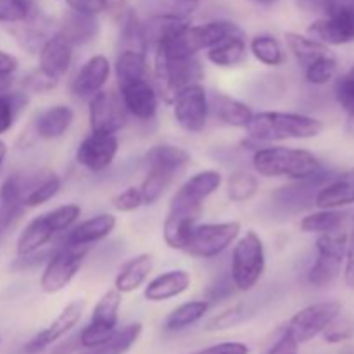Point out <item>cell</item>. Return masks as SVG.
Returning <instances> with one entry per match:
<instances>
[{"instance_id": "cell-1", "label": "cell", "mask_w": 354, "mask_h": 354, "mask_svg": "<svg viewBox=\"0 0 354 354\" xmlns=\"http://www.w3.org/2000/svg\"><path fill=\"white\" fill-rule=\"evenodd\" d=\"M252 168L265 178H287L292 182L322 175V162L308 149L265 145L252 154Z\"/></svg>"}, {"instance_id": "cell-2", "label": "cell", "mask_w": 354, "mask_h": 354, "mask_svg": "<svg viewBox=\"0 0 354 354\" xmlns=\"http://www.w3.org/2000/svg\"><path fill=\"white\" fill-rule=\"evenodd\" d=\"M245 130L249 138L256 144H273V142L315 138L322 133L324 124L320 120L308 114L261 111L252 116Z\"/></svg>"}, {"instance_id": "cell-3", "label": "cell", "mask_w": 354, "mask_h": 354, "mask_svg": "<svg viewBox=\"0 0 354 354\" xmlns=\"http://www.w3.org/2000/svg\"><path fill=\"white\" fill-rule=\"evenodd\" d=\"M203 78L204 68L197 55L173 57V55L154 50L152 83H154L156 92L162 102L173 104L180 90L194 85V83H201Z\"/></svg>"}, {"instance_id": "cell-4", "label": "cell", "mask_w": 354, "mask_h": 354, "mask_svg": "<svg viewBox=\"0 0 354 354\" xmlns=\"http://www.w3.org/2000/svg\"><path fill=\"white\" fill-rule=\"evenodd\" d=\"M266 268L265 242L258 232L248 230L239 235L232 251L230 277L239 292H249L261 280Z\"/></svg>"}, {"instance_id": "cell-5", "label": "cell", "mask_w": 354, "mask_h": 354, "mask_svg": "<svg viewBox=\"0 0 354 354\" xmlns=\"http://www.w3.org/2000/svg\"><path fill=\"white\" fill-rule=\"evenodd\" d=\"M86 245L61 244L45 261L40 277V289L45 294H57L73 282L88 254Z\"/></svg>"}, {"instance_id": "cell-6", "label": "cell", "mask_w": 354, "mask_h": 354, "mask_svg": "<svg viewBox=\"0 0 354 354\" xmlns=\"http://www.w3.org/2000/svg\"><path fill=\"white\" fill-rule=\"evenodd\" d=\"M242 225L239 221L197 223L194 227L185 252L199 259L218 258L239 239Z\"/></svg>"}, {"instance_id": "cell-7", "label": "cell", "mask_w": 354, "mask_h": 354, "mask_svg": "<svg viewBox=\"0 0 354 354\" xmlns=\"http://www.w3.org/2000/svg\"><path fill=\"white\" fill-rule=\"evenodd\" d=\"M123 294L116 289H111L100 296L92 311L90 322L78 334L80 344L83 349L97 348L106 342L116 332L120 322V310Z\"/></svg>"}, {"instance_id": "cell-8", "label": "cell", "mask_w": 354, "mask_h": 354, "mask_svg": "<svg viewBox=\"0 0 354 354\" xmlns=\"http://www.w3.org/2000/svg\"><path fill=\"white\" fill-rule=\"evenodd\" d=\"M203 209L204 207L201 204H192L173 194L162 223V239L169 249L185 251L194 227L203 216Z\"/></svg>"}, {"instance_id": "cell-9", "label": "cell", "mask_w": 354, "mask_h": 354, "mask_svg": "<svg viewBox=\"0 0 354 354\" xmlns=\"http://www.w3.org/2000/svg\"><path fill=\"white\" fill-rule=\"evenodd\" d=\"M308 35L327 47L354 41V0H337L328 16L318 17L308 26Z\"/></svg>"}, {"instance_id": "cell-10", "label": "cell", "mask_w": 354, "mask_h": 354, "mask_svg": "<svg viewBox=\"0 0 354 354\" xmlns=\"http://www.w3.org/2000/svg\"><path fill=\"white\" fill-rule=\"evenodd\" d=\"M171 106L176 124L187 133H201L207 127L211 107L203 83H194L180 90Z\"/></svg>"}, {"instance_id": "cell-11", "label": "cell", "mask_w": 354, "mask_h": 354, "mask_svg": "<svg viewBox=\"0 0 354 354\" xmlns=\"http://www.w3.org/2000/svg\"><path fill=\"white\" fill-rule=\"evenodd\" d=\"M341 310V303H335V301L310 304L297 311L286 327L299 344H304V342L313 341L315 337L324 334L328 325L337 320Z\"/></svg>"}, {"instance_id": "cell-12", "label": "cell", "mask_w": 354, "mask_h": 354, "mask_svg": "<svg viewBox=\"0 0 354 354\" xmlns=\"http://www.w3.org/2000/svg\"><path fill=\"white\" fill-rule=\"evenodd\" d=\"M90 130L118 133L127 127L128 111L124 107L120 92L100 90L88 99Z\"/></svg>"}, {"instance_id": "cell-13", "label": "cell", "mask_w": 354, "mask_h": 354, "mask_svg": "<svg viewBox=\"0 0 354 354\" xmlns=\"http://www.w3.org/2000/svg\"><path fill=\"white\" fill-rule=\"evenodd\" d=\"M120 151V140L116 133L90 131L76 149L75 159L80 166L92 173H100L109 168Z\"/></svg>"}, {"instance_id": "cell-14", "label": "cell", "mask_w": 354, "mask_h": 354, "mask_svg": "<svg viewBox=\"0 0 354 354\" xmlns=\"http://www.w3.org/2000/svg\"><path fill=\"white\" fill-rule=\"evenodd\" d=\"M120 95L123 99L128 114L140 121H151L159 107V95L151 76L135 78L120 83Z\"/></svg>"}, {"instance_id": "cell-15", "label": "cell", "mask_w": 354, "mask_h": 354, "mask_svg": "<svg viewBox=\"0 0 354 354\" xmlns=\"http://www.w3.org/2000/svg\"><path fill=\"white\" fill-rule=\"evenodd\" d=\"M83 310H85V301H80V299L71 301L68 306H64V310L55 317V320L52 322L48 327H45L44 330L35 334L33 337L24 344V353L26 354L41 353L44 349H47L48 346L57 342L59 339L68 335L69 332L78 325V322L82 320Z\"/></svg>"}, {"instance_id": "cell-16", "label": "cell", "mask_w": 354, "mask_h": 354, "mask_svg": "<svg viewBox=\"0 0 354 354\" xmlns=\"http://www.w3.org/2000/svg\"><path fill=\"white\" fill-rule=\"evenodd\" d=\"M35 180L37 176L31 178V176L21 175V173L7 176L3 180L2 187H0V234H3L23 213V209L26 207L24 197Z\"/></svg>"}, {"instance_id": "cell-17", "label": "cell", "mask_w": 354, "mask_h": 354, "mask_svg": "<svg viewBox=\"0 0 354 354\" xmlns=\"http://www.w3.org/2000/svg\"><path fill=\"white\" fill-rule=\"evenodd\" d=\"M111 66L109 59L102 54H95L90 59H86L71 80V92L80 99H90L104 86L107 85L111 76Z\"/></svg>"}, {"instance_id": "cell-18", "label": "cell", "mask_w": 354, "mask_h": 354, "mask_svg": "<svg viewBox=\"0 0 354 354\" xmlns=\"http://www.w3.org/2000/svg\"><path fill=\"white\" fill-rule=\"evenodd\" d=\"M73 45L62 33L48 35L47 40L41 44L38 54V69L54 78H61L68 73L73 62Z\"/></svg>"}, {"instance_id": "cell-19", "label": "cell", "mask_w": 354, "mask_h": 354, "mask_svg": "<svg viewBox=\"0 0 354 354\" xmlns=\"http://www.w3.org/2000/svg\"><path fill=\"white\" fill-rule=\"evenodd\" d=\"M241 26L228 19H213L203 24H190L185 31V41L194 54L214 47L227 37L241 33Z\"/></svg>"}, {"instance_id": "cell-20", "label": "cell", "mask_w": 354, "mask_h": 354, "mask_svg": "<svg viewBox=\"0 0 354 354\" xmlns=\"http://www.w3.org/2000/svg\"><path fill=\"white\" fill-rule=\"evenodd\" d=\"M116 225L118 220L114 214H95V216L80 221L75 227L69 228V230L66 232L64 239H62V244L86 245V248H90L92 244H97V242L109 237L114 232V228H116Z\"/></svg>"}, {"instance_id": "cell-21", "label": "cell", "mask_w": 354, "mask_h": 354, "mask_svg": "<svg viewBox=\"0 0 354 354\" xmlns=\"http://www.w3.org/2000/svg\"><path fill=\"white\" fill-rule=\"evenodd\" d=\"M192 283V277L187 270L176 268L159 273L144 289V297L149 303H162L185 294Z\"/></svg>"}, {"instance_id": "cell-22", "label": "cell", "mask_w": 354, "mask_h": 354, "mask_svg": "<svg viewBox=\"0 0 354 354\" xmlns=\"http://www.w3.org/2000/svg\"><path fill=\"white\" fill-rule=\"evenodd\" d=\"M75 121V109L68 104H55L38 114L35 121V135L41 140H57L64 137Z\"/></svg>"}, {"instance_id": "cell-23", "label": "cell", "mask_w": 354, "mask_h": 354, "mask_svg": "<svg viewBox=\"0 0 354 354\" xmlns=\"http://www.w3.org/2000/svg\"><path fill=\"white\" fill-rule=\"evenodd\" d=\"M57 235L55 228L52 227V221L47 213L38 214V216L31 218L23 228L16 242V252L17 256L33 254V252L41 251L52 239Z\"/></svg>"}, {"instance_id": "cell-24", "label": "cell", "mask_w": 354, "mask_h": 354, "mask_svg": "<svg viewBox=\"0 0 354 354\" xmlns=\"http://www.w3.org/2000/svg\"><path fill=\"white\" fill-rule=\"evenodd\" d=\"M313 203L320 209H339L354 204V169L330 182H325L315 194Z\"/></svg>"}, {"instance_id": "cell-25", "label": "cell", "mask_w": 354, "mask_h": 354, "mask_svg": "<svg viewBox=\"0 0 354 354\" xmlns=\"http://www.w3.org/2000/svg\"><path fill=\"white\" fill-rule=\"evenodd\" d=\"M154 268V258L149 252H140L128 259L118 272L114 279V289L120 290L121 294H131L140 289L147 282Z\"/></svg>"}, {"instance_id": "cell-26", "label": "cell", "mask_w": 354, "mask_h": 354, "mask_svg": "<svg viewBox=\"0 0 354 354\" xmlns=\"http://www.w3.org/2000/svg\"><path fill=\"white\" fill-rule=\"evenodd\" d=\"M221 185H223V175L218 169H203L187 178L175 194L189 203L204 206V201L220 190Z\"/></svg>"}, {"instance_id": "cell-27", "label": "cell", "mask_w": 354, "mask_h": 354, "mask_svg": "<svg viewBox=\"0 0 354 354\" xmlns=\"http://www.w3.org/2000/svg\"><path fill=\"white\" fill-rule=\"evenodd\" d=\"M145 161H147L149 168L159 169V171L168 173L176 178V175H180L189 166L190 154L178 145L158 144L149 149L145 154Z\"/></svg>"}, {"instance_id": "cell-28", "label": "cell", "mask_w": 354, "mask_h": 354, "mask_svg": "<svg viewBox=\"0 0 354 354\" xmlns=\"http://www.w3.org/2000/svg\"><path fill=\"white\" fill-rule=\"evenodd\" d=\"M209 107L221 123L232 128H244L245 130L254 116L248 104L227 95V93H214L209 99Z\"/></svg>"}, {"instance_id": "cell-29", "label": "cell", "mask_w": 354, "mask_h": 354, "mask_svg": "<svg viewBox=\"0 0 354 354\" xmlns=\"http://www.w3.org/2000/svg\"><path fill=\"white\" fill-rule=\"evenodd\" d=\"M248 52L249 47L245 44L244 31H241V33L227 37L220 44L214 45V47L207 48L206 57L216 68L230 69L241 66L245 61V57H248Z\"/></svg>"}, {"instance_id": "cell-30", "label": "cell", "mask_w": 354, "mask_h": 354, "mask_svg": "<svg viewBox=\"0 0 354 354\" xmlns=\"http://www.w3.org/2000/svg\"><path fill=\"white\" fill-rule=\"evenodd\" d=\"M57 31L71 41L73 47H76V45H85L95 40V37L99 35V23H97L95 16L69 9Z\"/></svg>"}, {"instance_id": "cell-31", "label": "cell", "mask_w": 354, "mask_h": 354, "mask_svg": "<svg viewBox=\"0 0 354 354\" xmlns=\"http://www.w3.org/2000/svg\"><path fill=\"white\" fill-rule=\"evenodd\" d=\"M211 303L206 299H194L176 306L165 320V330L180 332L203 320L209 311Z\"/></svg>"}, {"instance_id": "cell-32", "label": "cell", "mask_w": 354, "mask_h": 354, "mask_svg": "<svg viewBox=\"0 0 354 354\" xmlns=\"http://www.w3.org/2000/svg\"><path fill=\"white\" fill-rule=\"evenodd\" d=\"M286 41L290 54L296 57L297 64L303 69L330 52V48L322 44V41L315 40L310 35H301L296 33V31H287Z\"/></svg>"}, {"instance_id": "cell-33", "label": "cell", "mask_w": 354, "mask_h": 354, "mask_svg": "<svg viewBox=\"0 0 354 354\" xmlns=\"http://www.w3.org/2000/svg\"><path fill=\"white\" fill-rule=\"evenodd\" d=\"M121 28H120V50H137L147 54L149 41L145 35L144 21L133 12V10H124L121 14Z\"/></svg>"}, {"instance_id": "cell-34", "label": "cell", "mask_w": 354, "mask_h": 354, "mask_svg": "<svg viewBox=\"0 0 354 354\" xmlns=\"http://www.w3.org/2000/svg\"><path fill=\"white\" fill-rule=\"evenodd\" d=\"M142 324L140 322H133V324L124 325L123 328H116L113 335L102 342L97 348L83 349L80 354H124L130 351L131 346L138 341L142 335Z\"/></svg>"}, {"instance_id": "cell-35", "label": "cell", "mask_w": 354, "mask_h": 354, "mask_svg": "<svg viewBox=\"0 0 354 354\" xmlns=\"http://www.w3.org/2000/svg\"><path fill=\"white\" fill-rule=\"evenodd\" d=\"M114 73H116L118 85L135 78L151 76L147 54L137 50H120L114 62Z\"/></svg>"}, {"instance_id": "cell-36", "label": "cell", "mask_w": 354, "mask_h": 354, "mask_svg": "<svg viewBox=\"0 0 354 354\" xmlns=\"http://www.w3.org/2000/svg\"><path fill=\"white\" fill-rule=\"evenodd\" d=\"M249 52L254 55L256 61H259L265 66H270V68H279L286 61V54H283L280 41L273 35L268 33L256 35L251 40V44H249Z\"/></svg>"}, {"instance_id": "cell-37", "label": "cell", "mask_w": 354, "mask_h": 354, "mask_svg": "<svg viewBox=\"0 0 354 354\" xmlns=\"http://www.w3.org/2000/svg\"><path fill=\"white\" fill-rule=\"evenodd\" d=\"M348 214L339 209H320L317 213H310L301 220L299 227L304 234H327V232L339 230L344 223Z\"/></svg>"}, {"instance_id": "cell-38", "label": "cell", "mask_w": 354, "mask_h": 354, "mask_svg": "<svg viewBox=\"0 0 354 354\" xmlns=\"http://www.w3.org/2000/svg\"><path fill=\"white\" fill-rule=\"evenodd\" d=\"M61 185V176L55 175L54 171H45L44 175H38V178L35 180L33 185L28 190L26 197H24V206L37 207L48 203L52 197L57 196Z\"/></svg>"}, {"instance_id": "cell-39", "label": "cell", "mask_w": 354, "mask_h": 354, "mask_svg": "<svg viewBox=\"0 0 354 354\" xmlns=\"http://www.w3.org/2000/svg\"><path fill=\"white\" fill-rule=\"evenodd\" d=\"M259 180L252 173L239 169L227 178V196L232 203H248L258 194Z\"/></svg>"}, {"instance_id": "cell-40", "label": "cell", "mask_w": 354, "mask_h": 354, "mask_svg": "<svg viewBox=\"0 0 354 354\" xmlns=\"http://www.w3.org/2000/svg\"><path fill=\"white\" fill-rule=\"evenodd\" d=\"M30 97L23 92L0 93V135L7 133L14 127L19 114L26 109Z\"/></svg>"}, {"instance_id": "cell-41", "label": "cell", "mask_w": 354, "mask_h": 354, "mask_svg": "<svg viewBox=\"0 0 354 354\" xmlns=\"http://www.w3.org/2000/svg\"><path fill=\"white\" fill-rule=\"evenodd\" d=\"M342 261L335 258H328V256L317 254V259L311 265L310 272H308V282L315 287H325L328 283L334 282L337 279L339 272H341Z\"/></svg>"}, {"instance_id": "cell-42", "label": "cell", "mask_w": 354, "mask_h": 354, "mask_svg": "<svg viewBox=\"0 0 354 354\" xmlns=\"http://www.w3.org/2000/svg\"><path fill=\"white\" fill-rule=\"evenodd\" d=\"M175 180V176L168 175V173H162L159 169L149 168V173L145 175L144 182L140 185L142 199H144V206H152V204L158 203L162 197V194L166 192L171 182Z\"/></svg>"}, {"instance_id": "cell-43", "label": "cell", "mask_w": 354, "mask_h": 354, "mask_svg": "<svg viewBox=\"0 0 354 354\" xmlns=\"http://www.w3.org/2000/svg\"><path fill=\"white\" fill-rule=\"evenodd\" d=\"M38 10L33 0H0V23L21 24L37 16Z\"/></svg>"}, {"instance_id": "cell-44", "label": "cell", "mask_w": 354, "mask_h": 354, "mask_svg": "<svg viewBox=\"0 0 354 354\" xmlns=\"http://www.w3.org/2000/svg\"><path fill=\"white\" fill-rule=\"evenodd\" d=\"M249 317H251V315H249V308L245 306V304L242 303L234 304V306L227 308V310L220 311V313L214 315L213 318H209V320L206 322V325H204V330L207 332L228 330V328L241 325L242 322L248 320Z\"/></svg>"}, {"instance_id": "cell-45", "label": "cell", "mask_w": 354, "mask_h": 354, "mask_svg": "<svg viewBox=\"0 0 354 354\" xmlns=\"http://www.w3.org/2000/svg\"><path fill=\"white\" fill-rule=\"evenodd\" d=\"M335 71H337V59L332 52H328L324 57L317 59L313 64L304 68V78L311 85H327L330 80H334Z\"/></svg>"}, {"instance_id": "cell-46", "label": "cell", "mask_w": 354, "mask_h": 354, "mask_svg": "<svg viewBox=\"0 0 354 354\" xmlns=\"http://www.w3.org/2000/svg\"><path fill=\"white\" fill-rule=\"evenodd\" d=\"M47 214L50 218L52 227L55 228V232L62 234V232H68L69 228L75 227L76 221L82 216V207L75 203H69L54 207L52 211H47Z\"/></svg>"}, {"instance_id": "cell-47", "label": "cell", "mask_w": 354, "mask_h": 354, "mask_svg": "<svg viewBox=\"0 0 354 354\" xmlns=\"http://www.w3.org/2000/svg\"><path fill=\"white\" fill-rule=\"evenodd\" d=\"M113 206L120 213H133V211L140 209L144 206L140 187H127L124 190H121L113 199Z\"/></svg>"}, {"instance_id": "cell-48", "label": "cell", "mask_w": 354, "mask_h": 354, "mask_svg": "<svg viewBox=\"0 0 354 354\" xmlns=\"http://www.w3.org/2000/svg\"><path fill=\"white\" fill-rule=\"evenodd\" d=\"M335 97H337L339 104L346 111V114L354 113V66L348 75L339 80Z\"/></svg>"}, {"instance_id": "cell-49", "label": "cell", "mask_w": 354, "mask_h": 354, "mask_svg": "<svg viewBox=\"0 0 354 354\" xmlns=\"http://www.w3.org/2000/svg\"><path fill=\"white\" fill-rule=\"evenodd\" d=\"M235 286L232 282V277H227V279H220V280H214L213 283L209 286L206 292V301H209L211 304L213 303H220V301L228 299L232 294L235 292Z\"/></svg>"}, {"instance_id": "cell-50", "label": "cell", "mask_w": 354, "mask_h": 354, "mask_svg": "<svg viewBox=\"0 0 354 354\" xmlns=\"http://www.w3.org/2000/svg\"><path fill=\"white\" fill-rule=\"evenodd\" d=\"M303 12L317 17H325L334 10L337 0H294Z\"/></svg>"}, {"instance_id": "cell-51", "label": "cell", "mask_w": 354, "mask_h": 354, "mask_svg": "<svg viewBox=\"0 0 354 354\" xmlns=\"http://www.w3.org/2000/svg\"><path fill=\"white\" fill-rule=\"evenodd\" d=\"M57 82H59L57 78L47 75V73H44L41 69H37V71H33L26 78V86L30 92H38V93L50 92L52 88H55Z\"/></svg>"}, {"instance_id": "cell-52", "label": "cell", "mask_w": 354, "mask_h": 354, "mask_svg": "<svg viewBox=\"0 0 354 354\" xmlns=\"http://www.w3.org/2000/svg\"><path fill=\"white\" fill-rule=\"evenodd\" d=\"M297 348H299V342L294 339V335L287 330V327H283L279 332V337L277 341L270 346L268 353L266 354H297Z\"/></svg>"}, {"instance_id": "cell-53", "label": "cell", "mask_w": 354, "mask_h": 354, "mask_svg": "<svg viewBox=\"0 0 354 354\" xmlns=\"http://www.w3.org/2000/svg\"><path fill=\"white\" fill-rule=\"evenodd\" d=\"M194 354H249V348L244 342L237 341L220 342V344H213L209 348H204Z\"/></svg>"}, {"instance_id": "cell-54", "label": "cell", "mask_w": 354, "mask_h": 354, "mask_svg": "<svg viewBox=\"0 0 354 354\" xmlns=\"http://www.w3.org/2000/svg\"><path fill=\"white\" fill-rule=\"evenodd\" d=\"M66 2H68L69 9L90 14V16H97V14L107 10L106 0H66Z\"/></svg>"}, {"instance_id": "cell-55", "label": "cell", "mask_w": 354, "mask_h": 354, "mask_svg": "<svg viewBox=\"0 0 354 354\" xmlns=\"http://www.w3.org/2000/svg\"><path fill=\"white\" fill-rule=\"evenodd\" d=\"M351 335H353L351 328L346 327V325H337V320H335L334 324L328 325L327 330L324 332L325 341L330 342V344H337V342L348 341V339H351Z\"/></svg>"}, {"instance_id": "cell-56", "label": "cell", "mask_w": 354, "mask_h": 354, "mask_svg": "<svg viewBox=\"0 0 354 354\" xmlns=\"http://www.w3.org/2000/svg\"><path fill=\"white\" fill-rule=\"evenodd\" d=\"M344 282L346 286L354 289V232L348 241V249L344 256Z\"/></svg>"}, {"instance_id": "cell-57", "label": "cell", "mask_w": 354, "mask_h": 354, "mask_svg": "<svg viewBox=\"0 0 354 354\" xmlns=\"http://www.w3.org/2000/svg\"><path fill=\"white\" fill-rule=\"evenodd\" d=\"M17 66H19V61L16 55L0 50V76L14 75L17 71Z\"/></svg>"}, {"instance_id": "cell-58", "label": "cell", "mask_w": 354, "mask_h": 354, "mask_svg": "<svg viewBox=\"0 0 354 354\" xmlns=\"http://www.w3.org/2000/svg\"><path fill=\"white\" fill-rule=\"evenodd\" d=\"M80 348H82V344H80V337L78 335H75V337L68 339V341L55 346V348L52 349V354H73L75 351H78Z\"/></svg>"}, {"instance_id": "cell-59", "label": "cell", "mask_w": 354, "mask_h": 354, "mask_svg": "<svg viewBox=\"0 0 354 354\" xmlns=\"http://www.w3.org/2000/svg\"><path fill=\"white\" fill-rule=\"evenodd\" d=\"M178 2V12L189 16V12H192V9L196 7L197 0H176Z\"/></svg>"}, {"instance_id": "cell-60", "label": "cell", "mask_w": 354, "mask_h": 354, "mask_svg": "<svg viewBox=\"0 0 354 354\" xmlns=\"http://www.w3.org/2000/svg\"><path fill=\"white\" fill-rule=\"evenodd\" d=\"M14 83V75H7V76H0V93L9 92L10 86Z\"/></svg>"}, {"instance_id": "cell-61", "label": "cell", "mask_w": 354, "mask_h": 354, "mask_svg": "<svg viewBox=\"0 0 354 354\" xmlns=\"http://www.w3.org/2000/svg\"><path fill=\"white\" fill-rule=\"evenodd\" d=\"M7 151H9V149H7V144L0 138V168H2L3 161H6L7 158Z\"/></svg>"}, {"instance_id": "cell-62", "label": "cell", "mask_w": 354, "mask_h": 354, "mask_svg": "<svg viewBox=\"0 0 354 354\" xmlns=\"http://www.w3.org/2000/svg\"><path fill=\"white\" fill-rule=\"evenodd\" d=\"M346 130H348V133L354 135V113L348 114V121H346Z\"/></svg>"}, {"instance_id": "cell-63", "label": "cell", "mask_w": 354, "mask_h": 354, "mask_svg": "<svg viewBox=\"0 0 354 354\" xmlns=\"http://www.w3.org/2000/svg\"><path fill=\"white\" fill-rule=\"evenodd\" d=\"M251 2L261 3V6H273V3H277L279 0H251Z\"/></svg>"}]
</instances>
